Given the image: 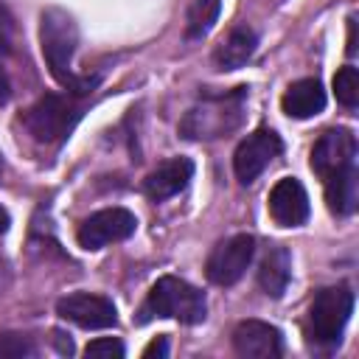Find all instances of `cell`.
Here are the masks:
<instances>
[{
  "mask_svg": "<svg viewBox=\"0 0 359 359\" xmlns=\"http://www.w3.org/2000/svg\"><path fill=\"white\" fill-rule=\"evenodd\" d=\"M39 45H42V56L48 62L50 76L73 90V93H90L98 79L93 76H76L73 73V56L79 48V28L76 20L62 11V8H45L39 17Z\"/></svg>",
  "mask_w": 359,
  "mask_h": 359,
  "instance_id": "cell-1",
  "label": "cell"
},
{
  "mask_svg": "<svg viewBox=\"0 0 359 359\" xmlns=\"http://www.w3.org/2000/svg\"><path fill=\"white\" fill-rule=\"evenodd\" d=\"M154 317H174L185 325H196L208 317V300L188 280L174 278V275H163L149 289V294L137 311V323H149Z\"/></svg>",
  "mask_w": 359,
  "mask_h": 359,
  "instance_id": "cell-2",
  "label": "cell"
},
{
  "mask_svg": "<svg viewBox=\"0 0 359 359\" xmlns=\"http://www.w3.org/2000/svg\"><path fill=\"white\" fill-rule=\"evenodd\" d=\"M244 101L247 87H236L224 95H205L196 107H191L180 123V132L185 137H222L233 132L244 118Z\"/></svg>",
  "mask_w": 359,
  "mask_h": 359,
  "instance_id": "cell-3",
  "label": "cell"
},
{
  "mask_svg": "<svg viewBox=\"0 0 359 359\" xmlns=\"http://www.w3.org/2000/svg\"><path fill=\"white\" fill-rule=\"evenodd\" d=\"M353 311V292L348 286L320 289L306 314V337L314 345H337Z\"/></svg>",
  "mask_w": 359,
  "mask_h": 359,
  "instance_id": "cell-4",
  "label": "cell"
},
{
  "mask_svg": "<svg viewBox=\"0 0 359 359\" xmlns=\"http://www.w3.org/2000/svg\"><path fill=\"white\" fill-rule=\"evenodd\" d=\"M81 118V107L73 104L70 98L65 95H56V93H45L22 118L25 129L39 140V143H56V140H65L76 121Z\"/></svg>",
  "mask_w": 359,
  "mask_h": 359,
  "instance_id": "cell-5",
  "label": "cell"
},
{
  "mask_svg": "<svg viewBox=\"0 0 359 359\" xmlns=\"http://www.w3.org/2000/svg\"><path fill=\"white\" fill-rule=\"evenodd\" d=\"M252 255H255V238L250 233H236L213 247L205 264V275L216 286H233L252 264Z\"/></svg>",
  "mask_w": 359,
  "mask_h": 359,
  "instance_id": "cell-6",
  "label": "cell"
},
{
  "mask_svg": "<svg viewBox=\"0 0 359 359\" xmlns=\"http://www.w3.org/2000/svg\"><path fill=\"white\" fill-rule=\"evenodd\" d=\"M137 230V219L132 210L126 208H104V210H95L93 216H87L81 224H79V247L81 250H104L107 244H115V241H126L132 233Z\"/></svg>",
  "mask_w": 359,
  "mask_h": 359,
  "instance_id": "cell-7",
  "label": "cell"
},
{
  "mask_svg": "<svg viewBox=\"0 0 359 359\" xmlns=\"http://www.w3.org/2000/svg\"><path fill=\"white\" fill-rule=\"evenodd\" d=\"M280 149H283V143H280L278 132H272V129H255V132H250L238 143V149L233 154V171H236L238 182L241 185L255 182L264 174V168L280 154Z\"/></svg>",
  "mask_w": 359,
  "mask_h": 359,
  "instance_id": "cell-8",
  "label": "cell"
},
{
  "mask_svg": "<svg viewBox=\"0 0 359 359\" xmlns=\"http://www.w3.org/2000/svg\"><path fill=\"white\" fill-rule=\"evenodd\" d=\"M56 314L79 328L98 331V328H112L118 323V311L109 297L104 294H90V292H76L67 294L56 303Z\"/></svg>",
  "mask_w": 359,
  "mask_h": 359,
  "instance_id": "cell-9",
  "label": "cell"
},
{
  "mask_svg": "<svg viewBox=\"0 0 359 359\" xmlns=\"http://www.w3.org/2000/svg\"><path fill=\"white\" fill-rule=\"evenodd\" d=\"M311 171L325 180L328 174L356 165V137L351 129H328L311 146Z\"/></svg>",
  "mask_w": 359,
  "mask_h": 359,
  "instance_id": "cell-10",
  "label": "cell"
},
{
  "mask_svg": "<svg viewBox=\"0 0 359 359\" xmlns=\"http://www.w3.org/2000/svg\"><path fill=\"white\" fill-rule=\"evenodd\" d=\"M269 216L280 227H300L309 219V194L294 177H283L272 185L266 199Z\"/></svg>",
  "mask_w": 359,
  "mask_h": 359,
  "instance_id": "cell-11",
  "label": "cell"
},
{
  "mask_svg": "<svg viewBox=\"0 0 359 359\" xmlns=\"http://www.w3.org/2000/svg\"><path fill=\"white\" fill-rule=\"evenodd\" d=\"M233 351L244 359H275L283 351L280 331L264 320H241L233 328Z\"/></svg>",
  "mask_w": 359,
  "mask_h": 359,
  "instance_id": "cell-12",
  "label": "cell"
},
{
  "mask_svg": "<svg viewBox=\"0 0 359 359\" xmlns=\"http://www.w3.org/2000/svg\"><path fill=\"white\" fill-rule=\"evenodd\" d=\"M194 177V163L188 157H171L165 163H160L146 180H143V194L151 199V202H163V199H171L177 196L180 191L188 188Z\"/></svg>",
  "mask_w": 359,
  "mask_h": 359,
  "instance_id": "cell-13",
  "label": "cell"
},
{
  "mask_svg": "<svg viewBox=\"0 0 359 359\" xmlns=\"http://www.w3.org/2000/svg\"><path fill=\"white\" fill-rule=\"evenodd\" d=\"M280 107L289 118H297V121L320 115L325 109V90L317 79H300L289 84V90L280 98Z\"/></svg>",
  "mask_w": 359,
  "mask_h": 359,
  "instance_id": "cell-14",
  "label": "cell"
},
{
  "mask_svg": "<svg viewBox=\"0 0 359 359\" xmlns=\"http://www.w3.org/2000/svg\"><path fill=\"white\" fill-rule=\"evenodd\" d=\"M323 182H325L328 210L337 213V216H351L356 210V202H359V171H356V165L339 168V171L328 174Z\"/></svg>",
  "mask_w": 359,
  "mask_h": 359,
  "instance_id": "cell-15",
  "label": "cell"
},
{
  "mask_svg": "<svg viewBox=\"0 0 359 359\" xmlns=\"http://www.w3.org/2000/svg\"><path fill=\"white\" fill-rule=\"evenodd\" d=\"M292 278V255L283 244H275L266 250L261 266H258V286L266 297H283Z\"/></svg>",
  "mask_w": 359,
  "mask_h": 359,
  "instance_id": "cell-16",
  "label": "cell"
},
{
  "mask_svg": "<svg viewBox=\"0 0 359 359\" xmlns=\"http://www.w3.org/2000/svg\"><path fill=\"white\" fill-rule=\"evenodd\" d=\"M255 48H258L255 31H252L250 25H238V28H233V31L227 34V39L216 48L213 62H216L219 70H238V67H244V65L252 59Z\"/></svg>",
  "mask_w": 359,
  "mask_h": 359,
  "instance_id": "cell-17",
  "label": "cell"
},
{
  "mask_svg": "<svg viewBox=\"0 0 359 359\" xmlns=\"http://www.w3.org/2000/svg\"><path fill=\"white\" fill-rule=\"evenodd\" d=\"M219 11H222V0H191L188 25H185L188 39H202L219 20Z\"/></svg>",
  "mask_w": 359,
  "mask_h": 359,
  "instance_id": "cell-18",
  "label": "cell"
},
{
  "mask_svg": "<svg viewBox=\"0 0 359 359\" xmlns=\"http://www.w3.org/2000/svg\"><path fill=\"white\" fill-rule=\"evenodd\" d=\"M334 95L342 107H356L359 104V70L353 65H345L334 76Z\"/></svg>",
  "mask_w": 359,
  "mask_h": 359,
  "instance_id": "cell-19",
  "label": "cell"
},
{
  "mask_svg": "<svg viewBox=\"0 0 359 359\" xmlns=\"http://www.w3.org/2000/svg\"><path fill=\"white\" fill-rule=\"evenodd\" d=\"M36 356V345L28 334L6 331L0 334V359H31Z\"/></svg>",
  "mask_w": 359,
  "mask_h": 359,
  "instance_id": "cell-20",
  "label": "cell"
},
{
  "mask_svg": "<svg viewBox=\"0 0 359 359\" xmlns=\"http://www.w3.org/2000/svg\"><path fill=\"white\" fill-rule=\"evenodd\" d=\"M84 356H93V359H121V356H123V342L115 339V337L93 339V342L84 348Z\"/></svg>",
  "mask_w": 359,
  "mask_h": 359,
  "instance_id": "cell-21",
  "label": "cell"
},
{
  "mask_svg": "<svg viewBox=\"0 0 359 359\" xmlns=\"http://www.w3.org/2000/svg\"><path fill=\"white\" fill-rule=\"evenodd\" d=\"M11 34H14V17H11V11L0 3V48H3V50L11 48Z\"/></svg>",
  "mask_w": 359,
  "mask_h": 359,
  "instance_id": "cell-22",
  "label": "cell"
},
{
  "mask_svg": "<svg viewBox=\"0 0 359 359\" xmlns=\"http://www.w3.org/2000/svg\"><path fill=\"white\" fill-rule=\"evenodd\" d=\"M143 356H146V359H149V356H168V342H165V337L151 339V342L143 348Z\"/></svg>",
  "mask_w": 359,
  "mask_h": 359,
  "instance_id": "cell-23",
  "label": "cell"
},
{
  "mask_svg": "<svg viewBox=\"0 0 359 359\" xmlns=\"http://www.w3.org/2000/svg\"><path fill=\"white\" fill-rule=\"evenodd\" d=\"M8 98H11V81H8V76H6V70L0 65V104H6Z\"/></svg>",
  "mask_w": 359,
  "mask_h": 359,
  "instance_id": "cell-24",
  "label": "cell"
},
{
  "mask_svg": "<svg viewBox=\"0 0 359 359\" xmlns=\"http://www.w3.org/2000/svg\"><path fill=\"white\" fill-rule=\"evenodd\" d=\"M11 283V269H8V264L0 258V294L6 292V286Z\"/></svg>",
  "mask_w": 359,
  "mask_h": 359,
  "instance_id": "cell-25",
  "label": "cell"
},
{
  "mask_svg": "<svg viewBox=\"0 0 359 359\" xmlns=\"http://www.w3.org/2000/svg\"><path fill=\"white\" fill-rule=\"evenodd\" d=\"M8 224H11V216H8V210L0 205V233H6V230H8Z\"/></svg>",
  "mask_w": 359,
  "mask_h": 359,
  "instance_id": "cell-26",
  "label": "cell"
},
{
  "mask_svg": "<svg viewBox=\"0 0 359 359\" xmlns=\"http://www.w3.org/2000/svg\"><path fill=\"white\" fill-rule=\"evenodd\" d=\"M0 177H3V157H0Z\"/></svg>",
  "mask_w": 359,
  "mask_h": 359,
  "instance_id": "cell-27",
  "label": "cell"
}]
</instances>
